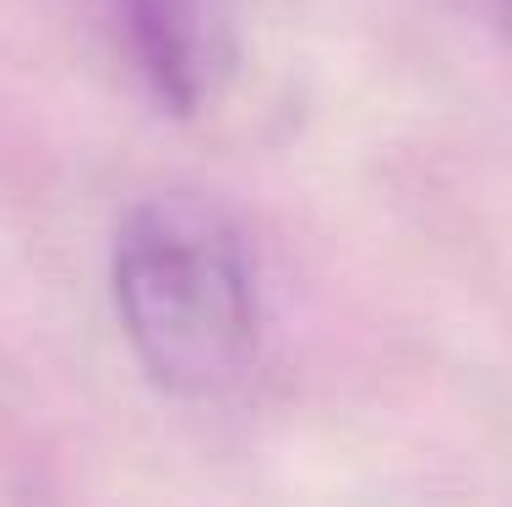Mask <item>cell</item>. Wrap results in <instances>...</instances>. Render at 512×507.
<instances>
[{"label":"cell","mask_w":512,"mask_h":507,"mask_svg":"<svg viewBox=\"0 0 512 507\" xmlns=\"http://www.w3.org/2000/svg\"><path fill=\"white\" fill-rule=\"evenodd\" d=\"M115 311L142 371L169 393H224L262 344L246 240L207 197H148L115 240Z\"/></svg>","instance_id":"cell-1"},{"label":"cell","mask_w":512,"mask_h":507,"mask_svg":"<svg viewBox=\"0 0 512 507\" xmlns=\"http://www.w3.org/2000/svg\"><path fill=\"white\" fill-rule=\"evenodd\" d=\"M469 6L480 11V17L502 33V39H512V0H469Z\"/></svg>","instance_id":"cell-3"},{"label":"cell","mask_w":512,"mask_h":507,"mask_svg":"<svg viewBox=\"0 0 512 507\" xmlns=\"http://www.w3.org/2000/svg\"><path fill=\"white\" fill-rule=\"evenodd\" d=\"M115 28L137 77L169 115H197L235 66L224 0H115Z\"/></svg>","instance_id":"cell-2"}]
</instances>
